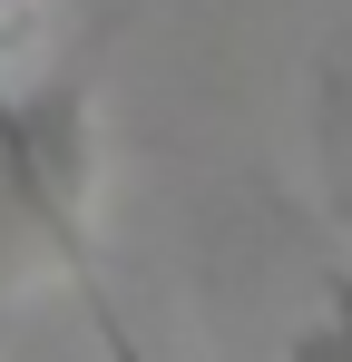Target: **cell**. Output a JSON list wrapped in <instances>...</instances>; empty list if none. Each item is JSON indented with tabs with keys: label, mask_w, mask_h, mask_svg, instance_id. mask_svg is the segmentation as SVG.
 I'll use <instances>...</instances> for the list:
<instances>
[{
	"label": "cell",
	"mask_w": 352,
	"mask_h": 362,
	"mask_svg": "<svg viewBox=\"0 0 352 362\" xmlns=\"http://www.w3.org/2000/svg\"><path fill=\"white\" fill-rule=\"evenodd\" d=\"M284 362H352V274L323 284V313L284 343Z\"/></svg>",
	"instance_id": "obj_2"
},
{
	"label": "cell",
	"mask_w": 352,
	"mask_h": 362,
	"mask_svg": "<svg viewBox=\"0 0 352 362\" xmlns=\"http://www.w3.org/2000/svg\"><path fill=\"white\" fill-rule=\"evenodd\" d=\"M10 10H20V0H0V20H10Z\"/></svg>",
	"instance_id": "obj_3"
},
{
	"label": "cell",
	"mask_w": 352,
	"mask_h": 362,
	"mask_svg": "<svg viewBox=\"0 0 352 362\" xmlns=\"http://www.w3.org/2000/svg\"><path fill=\"white\" fill-rule=\"evenodd\" d=\"M88 186H98V78L88 69H49L30 88L0 78V274L49 255L98 303Z\"/></svg>",
	"instance_id": "obj_1"
}]
</instances>
